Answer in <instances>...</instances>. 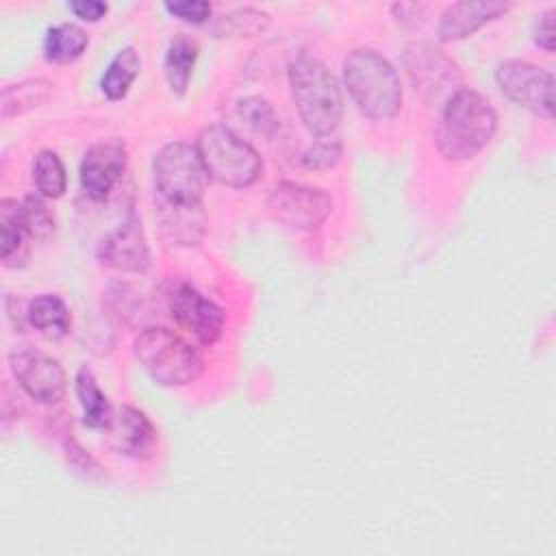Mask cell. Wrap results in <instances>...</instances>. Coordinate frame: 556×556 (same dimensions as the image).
Wrapping results in <instances>:
<instances>
[{
	"label": "cell",
	"instance_id": "1",
	"mask_svg": "<svg viewBox=\"0 0 556 556\" xmlns=\"http://www.w3.org/2000/svg\"><path fill=\"white\" fill-rule=\"evenodd\" d=\"M497 113L476 89L460 87L443 104L437 128V150L445 161H469L493 139Z\"/></svg>",
	"mask_w": 556,
	"mask_h": 556
},
{
	"label": "cell",
	"instance_id": "2",
	"mask_svg": "<svg viewBox=\"0 0 556 556\" xmlns=\"http://www.w3.org/2000/svg\"><path fill=\"white\" fill-rule=\"evenodd\" d=\"M291 98L304 128L315 137L337 130L343 115L341 87L334 74L315 56L300 54L289 65Z\"/></svg>",
	"mask_w": 556,
	"mask_h": 556
},
{
	"label": "cell",
	"instance_id": "3",
	"mask_svg": "<svg viewBox=\"0 0 556 556\" xmlns=\"http://www.w3.org/2000/svg\"><path fill=\"white\" fill-rule=\"evenodd\" d=\"M343 80L356 109L369 119H391L402 106L395 67L371 48H356L345 56Z\"/></svg>",
	"mask_w": 556,
	"mask_h": 556
},
{
	"label": "cell",
	"instance_id": "4",
	"mask_svg": "<svg viewBox=\"0 0 556 556\" xmlns=\"http://www.w3.org/2000/svg\"><path fill=\"white\" fill-rule=\"evenodd\" d=\"M132 352L143 371L161 387H185L204 371L198 350L167 328H146L139 332Z\"/></svg>",
	"mask_w": 556,
	"mask_h": 556
},
{
	"label": "cell",
	"instance_id": "5",
	"mask_svg": "<svg viewBox=\"0 0 556 556\" xmlns=\"http://www.w3.org/2000/svg\"><path fill=\"white\" fill-rule=\"evenodd\" d=\"M195 148L208 178L219 185L243 189L254 185L263 172L258 152L228 126H206L198 135Z\"/></svg>",
	"mask_w": 556,
	"mask_h": 556
},
{
	"label": "cell",
	"instance_id": "6",
	"mask_svg": "<svg viewBox=\"0 0 556 556\" xmlns=\"http://www.w3.org/2000/svg\"><path fill=\"white\" fill-rule=\"evenodd\" d=\"M152 174L161 202L176 206L202 204L211 180L198 148L187 141L165 143L154 156Z\"/></svg>",
	"mask_w": 556,
	"mask_h": 556
},
{
	"label": "cell",
	"instance_id": "7",
	"mask_svg": "<svg viewBox=\"0 0 556 556\" xmlns=\"http://www.w3.org/2000/svg\"><path fill=\"white\" fill-rule=\"evenodd\" d=\"M404 70L413 83V89L426 102H445L460 89L463 76L458 65L437 46L415 41L406 46L402 54Z\"/></svg>",
	"mask_w": 556,
	"mask_h": 556
},
{
	"label": "cell",
	"instance_id": "8",
	"mask_svg": "<svg viewBox=\"0 0 556 556\" xmlns=\"http://www.w3.org/2000/svg\"><path fill=\"white\" fill-rule=\"evenodd\" d=\"M495 83L502 93L521 109L545 119L554 115L552 72L521 59H506L495 67Z\"/></svg>",
	"mask_w": 556,
	"mask_h": 556
},
{
	"label": "cell",
	"instance_id": "9",
	"mask_svg": "<svg viewBox=\"0 0 556 556\" xmlns=\"http://www.w3.org/2000/svg\"><path fill=\"white\" fill-rule=\"evenodd\" d=\"M267 204L278 222L298 230L319 228L332 211V198L324 189L291 180L274 185Z\"/></svg>",
	"mask_w": 556,
	"mask_h": 556
},
{
	"label": "cell",
	"instance_id": "10",
	"mask_svg": "<svg viewBox=\"0 0 556 556\" xmlns=\"http://www.w3.org/2000/svg\"><path fill=\"white\" fill-rule=\"evenodd\" d=\"M11 371L20 387L41 404H56L67 389L65 369L56 358L39 350H20L11 354Z\"/></svg>",
	"mask_w": 556,
	"mask_h": 556
},
{
	"label": "cell",
	"instance_id": "11",
	"mask_svg": "<svg viewBox=\"0 0 556 556\" xmlns=\"http://www.w3.org/2000/svg\"><path fill=\"white\" fill-rule=\"evenodd\" d=\"M172 317L200 343L211 345L222 337L226 313L219 304L208 300L191 285H178L169 293Z\"/></svg>",
	"mask_w": 556,
	"mask_h": 556
},
{
	"label": "cell",
	"instance_id": "12",
	"mask_svg": "<svg viewBox=\"0 0 556 556\" xmlns=\"http://www.w3.org/2000/svg\"><path fill=\"white\" fill-rule=\"evenodd\" d=\"M98 261L104 267L130 274H143L150 267V245L141 222L130 217L98 243Z\"/></svg>",
	"mask_w": 556,
	"mask_h": 556
},
{
	"label": "cell",
	"instance_id": "13",
	"mask_svg": "<svg viewBox=\"0 0 556 556\" xmlns=\"http://www.w3.org/2000/svg\"><path fill=\"white\" fill-rule=\"evenodd\" d=\"M126 169V146L111 137L93 143L80 163V187L91 200H104Z\"/></svg>",
	"mask_w": 556,
	"mask_h": 556
},
{
	"label": "cell",
	"instance_id": "14",
	"mask_svg": "<svg viewBox=\"0 0 556 556\" xmlns=\"http://www.w3.org/2000/svg\"><path fill=\"white\" fill-rule=\"evenodd\" d=\"M109 445L128 458H150L156 447V428L148 419V415L135 406H122L109 428Z\"/></svg>",
	"mask_w": 556,
	"mask_h": 556
},
{
	"label": "cell",
	"instance_id": "15",
	"mask_svg": "<svg viewBox=\"0 0 556 556\" xmlns=\"http://www.w3.org/2000/svg\"><path fill=\"white\" fill-rule=\"evenodd\" d=\"M513 9L510 2L502 0H463L450 4L439 22L441 41H458L476 33L486 22L502 17Z\"/></svg>",
	"mask_w": 556,
	"mask_h": 556
},
{
	"label": "cell",
	"instance_id": "16",
	"mask_svg": "<svg viewBox=\"0 0 556 556\" xmlns=\"http://www.w3.org/2000/svg\"><path fill=\"white\" fill-rule=\"evenodd\" d=\"M26 228L22 222V202L4 198L0 202V258L4 267L17 269L28 261Z\"/></svg>",
	"mask_w": 556,
	"mask_h": 556
},
{
	"label": "cell",
	"instance_id": "17",
	"mask_svg": "<svg viewBox=\"0 0 556 556\" xmlns=\"http://www.w3.org/2000/svg\"><path fill=\"white\" fill-rule=\"evenodd\" d=\"M161 228L167 241L176 245H195L204 237L206 217L202 204L176 206L161 202Z\"/></svg>",
	"mask_w": 556,
	"mask_h": 556
},
{
	"label": "cell",
	"instance_id": "18",
	"mask_svg": "<svg viewBox=\"0 0 556 556\" xmlns=\"http://www.w3.org/2000/svg\"><path fill=\"white\" fill-rule=\"evenodd\" d=\"M74 389H76V395H78V402L83 408V424L93 430H106L115 413H113L106 395L98 387V380L91 374V369H87V367L78 369Z\"/></svg>",
	"mask_w": 556,
	"mask_h": 556
},
{
	"label": "cell",
	"instance_id": "19",
	"mask_svg": "<svg viewBox=\"0 0 556 556\" xmlns=\"http://www.w3.org/2000/svg\"><path fill=\"white\" fill-rule=\"evenodd\" d=\"M195 61H198V43L187 35H176L169 41L163 59V72L172 93L182 96L187 91Z\"/></svg>",
	"mask_w": 556,
	"mask_h": 556
},
{
	"label": "cell",
	"instance_id": "20",
	"mask_svg": "<svg viewBox=\"0 0 556 556\" xmlns=\"http://www.w3.org/2000/svg\"><path fill=\"white\" fill-rule=\"evenodd\" d=\"M28 321L48 339H61L72 328V313L67 304L54 293H41L28 304Z\"/></svg>",
	"mask_w": 556,
	"mask_h": 556
},
{
	"label": "cell",
	"instance_id": "21",
	"mask_svg": "<svg viewBox=\"0 0 556 556\" xmlns=\"http://www.w3.org/2000/svg\"><path fill=\"white\" fill-rule=\"evenodd\" d=\"M89 46V35L78 24H54L46 30L43 54L50 63L65 65L83 56Z\"/></svg>",
	"mask_w": 556,
	"mask_h": 556
},
{
	"label": "cell",
	"instance_id": "22",
	"mask_svg": "<svg viewBox=\"0 0 556 556\" xmlns=\"http://www.w3.org/2000/svg\"><path fill=\"white\" fill-rule=\"evenodd\" d=\"M139 70H141L139 52H137L132 46L122 48V50L111 59V63L106 65V70H104V74H102V80H100L102 93H104L109 100H113V102L126 98V93L130 91L135 78L139 76Z\"/></svg>",
	"mask_w": 556,
	"mask_h": 556
},
{
	"label": "cell",
	"instance_id": "23",
	"mask_svg": "<svg viewBox=\"0 0 556 556\" xmlns=\"http://www.w3.org/2000/svg\"><path fill=\"white\" fill-rule=\"evenodd\" d=\"M50 96H52V83H48L46 78H30L17 85H9L2 89V96H0L2 119L22 115L26 111H33L46 104Z\"/></svg>",
	"mask_w": 556,
	"mask_h": 556
},
{
	"label": "cell",
	"instance_id": "24",
	"mask_svg": "<svg viewBox=\"0 0 556 556\" xmlns=\"http://www.w3.org/2000/svg\"><path fill=\"white\" fill-rule=\"evenodd\" d=\"M269 22H271L269 13H265L261 9L243 7V9H232L224 15H219L213 22L211 33L215 37H252V35H261L263 30H267Z\"/></svg>",
	"mask_w": 556,
	"mask_h": 556
},
{
	"label": "cell",
	"instance_id": "25",
	"mask_svg": "<svg viewBox=\"0 0 556 556\" xmlns=\"http://www.w3.org/2000/svg\"><path fill=\"white\" fill-rule=\"evenodd\" d=\"M33 182L43 198H61L67 185L65 167L54 150H41L33 165Z\"/></svg>",
	"mask_w": 556,
	"mask_h": 556
},
{
	"label": "cell",
	"instance_id": "26",
	"mask_svg": "<svg viewBox=\"0 0 556 556\" xmlns=\"http://www.w3.org/2000/svg\"><path fill=\"white\" fill-rule=\"evenodd\" d=\"M22 222L30 239L43 241L54 232V217L41 198L28 195L22 200Z\"/></svg>",
	"mask_w": 556,
	"mask_h": 556
},
{
	"label": "cell",
	"instance_id": "27",
	"mask_svg": "<svg viewBox=\"0 0 556 556\" xmlns=\"http://www.w3.org/2000/svg\"><path fill=\"white\" fill-rule=\"evenodd\" d=\"M239 115L263 137H271L278 126H280V119L278 115L274 113V109L269 106V102H265L263 98H256V96H250L245 100L239 102Z\"/></svg>",
	"mask_w": 556,
	"mask_h": 556
},
{
	"label": "cell",
	"instance_id": "28",
	"mask_svg": "<svg viewBox=\"0 0 556 556\" xmlns=\"http://www.w3.org/2000/svg\"><path fill=\"white\" fill-rule=\"evenodd\" d=\"M343 154V146L339 139H326L315 143L313 148H308L302 156V165L306 169H328L334 167L339 163Z\"/></svg>",
	"mask_w": 556,
	"mask_h": 556
},
{
	"label": "cell",
	"instance_id": "29",
	"mask_svg": "<svg viewBox=\"0 0 556 556\" xmlns=\"http://www.w3.org/2000/svg\"><path fill=\"white\" fill-rule=\"evenodd\" d=\"M165 11L182 22L202 24L211 17L213 9L204 0H174V2H165Z\"/></svg>",
	"mask_w": 556,
	"mask_h": 556
},
{
	"label": "cell",
	"instance_id": "30",
	"mask_svg": "<svg viewBox=\"0 0 556 556\" xmlns=\"http://www.w3.org/2000/svg\"><path fill=\"white\" fill-rule=\"evenodd\" d=\"M554 15H556L554 9H547L541 15H536L534 30H532L536 46H541L545 52L554 50Z\"/></svg>",
	"mask_w": 556,
	"mask_h": 556
},
{
	"label": "cell",
	"instance_id": "31",
	"mask_svg": "<svg viewBox=\"0 0 556 556\" xmlns=\"http://www.w3.org/2000/svg\"><path fill=\"white\" fill-rule=\"evenodd\" d=\"M67 7H70V11H72L76 17H80V20H85V22H98V20H102V17L106 15V11H109V4H106V2H100V0H74V2H70Z\"/></svg>",
	"mask_w": 556,
	"mask_h": 556
},
{
	"label": "cell",
	"instance_id": "32",
	"mask_svg": "<svg viewBox=\"0 0 556 556\" xmlns=\"http://www.w3.org/2000/svg\"><path fill=\"white\" fill-rule=\"evenodd\" d=\"M393 15L397 22L402 24H408V26H417L424 17H421V11L424 7L421 4H415V2H400V4H393L391 7Z\"/></svg>",
	"mask_w": 556,
	"mask_h": 556
}]
</instances>
